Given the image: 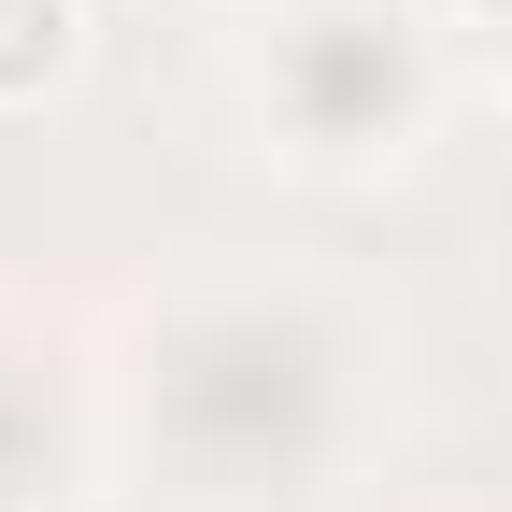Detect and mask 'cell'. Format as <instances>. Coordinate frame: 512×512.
I'll list each match as a JSON object with an SVG mask.
<instances>
[{
	"label": "cell",
	"instance_id": "cell-2",
	"mask_svg": "<svg viewBox=\"0 0 512 512\" xmlns=\"http://www.w3.org/2000/svg\"><path fill=\"white\" fill-rule=\"evenodd\" d=\"M470 15H498V29H512V0H470Z\"/></svg>",
	"mask_w": 512,
	"mask_h": 512
},
{
	"label": "cell",
	"instance_id": "cell-1",
	"mask_svg": "<svg viewBox=\"0 0 512 512\" xmlns=\"http://www.w3.org/2000/svg\"><path fill=\"white\" fill-rule=\"evenodd\" d=\"M86 43H100L86 0H0V114L72 100V86H86Z\"/></svg>",
	"mask_w": 512,
	"mask_h": 512
}]
</instances>
